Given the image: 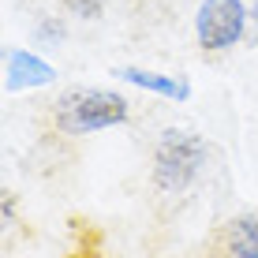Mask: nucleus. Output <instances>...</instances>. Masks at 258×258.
I'll return each mask as SVG.
<instances>
[{"label": "nucleus", "instance_id": "1", "mask_svg": "<svg viewBox=\"0 0 258 258\" xmlns=\"http://www.w3.org/2000/svg\"><path fill=\"white\" fill-rule=\"evenodd\" d=\"M127 120H131V101L120 90H101V86H75V90L60 94L52 105V123L68 139L112 131L123 127Z\"/></svg>", "mask_w": 258, "mask_h": 258}, {"label": "nucleus", "instance_id": "2", "mask_svg": "<svg viewBox=\"0 0 258 258\" xmlns=\"http://www.w3.org/2000/svg\"><path fill=\"white\" fill-rule=\"evenodd\" d=\"M210 161V146L199 131L187 127H165L154 142V157H150V176L154 187L165 195H180L195 187L202 168Z\"/></svg>", "mask_w": 258, "mask_h": 258}, {"label": "nucleus", "instance_id": "3", "mask_svg": "<svg viewBox=\"0 0 258 258\" xmlns=\"http://www.w3.org/2000/svg\"><path fill=\"white\" fill-rule=\"evenodd\" d=\"M247 12L243 0H202L195 12V41L202 52H228L247 41Z\"/></svg>", "mask_w": 258, "mask_h": 258}, {"label": "nucleus", "instance_id": "4", "mask_svg": "<svg viewBox=\"0 0 258 258\" xmlns=\"http://www.w3.org/2000/svg\"><path fill=\"white\" fill-rule=\"evenodd\" d=\"M56 83V68L49 64L41 52L12 45L4 52V90L8 94H26V90H41V86Z\"/></svg>", "mask_w": 258, "mask_h": 258}, {"label": "nucleus", "instance_id": "5", "mask_svg": "<svg viewBox=\"0 0 258 258\" xmlns=\"http://www.w3.org/2000/svg\"><path fill=\"white\" fill-rule=\"evenodd\" d=\"M116 79L135 86V90L161 97V101H176V105L191 101V83L180 75H165V71H154V68H116Z\"/></svg>", "mask_w": 258, "mask_h": 258}, {"label": "nucleus", "instance_id": "6", "mask_svg": "<svg viewBox=\"0 0 258 258\" xmlns=\"http://www.w3.org/2000/svg\"><path fill=\"white\" fill-rule=\"evenodd\" d=\"M225 251L228 258H258V210H243L225 225Z\"/></svg>", "mask_w": 258, "mask_h": 258}, {"label": "nucleus", "instance_id": "7", "mask_svg": "<svg viewBox=\"0 0 258 258\" xmlns=\"http://www.w3.org/2000/svg\"><path fill=\"white\" fill-rule=\"evenodd\" d=\"M34 38H38L41 45H64L68 30H64V23H60L56 15H45V19L38 23V30H34Z\"/></svg>", "mask_w": 258, "mask_h": 258}, {"label": "nucleus", "instance_id": "8", "mask_svg": "<svg viewBox=\"0 0 258 258\" xmlns=\"http://www.w3.org/2000/svg\"><path fill=\"white\" fill-rule=\"evenodd\" d=\"M64 4H68V12L75 15V19H83V23L101 19V12H105V0H64Z\"/></svg>", "mask_w": 258, "mask_h": 258}, {"label": "nucleus", "instance_id": "9", "mask_svg": "<svg viewBox=\"0 0 258 258\" xmlns=\"http://www.w3.org/2000/svg\"><path fill=\"white\" fill-rule=\"evenodd\" d=\"M247 45L258 49V0H251V12H247Z\"/></svg>", "mask_w": 258, "mask_h": 258}]
</instances>
